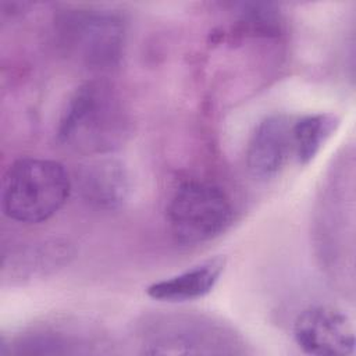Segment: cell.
<instances>
[{"mask_svg": "<svg viewBox=\"0 0 356 356\" xmlns=\"http://www.w3.org/2000/svg\"><path fill=\"white\" fill-rule=\"evenodd\" d=\"M167 221L174 238L184 245L213 241L228 229L234 209L227 193L203 181L182 182L167 204Z\"/></svg>", "mask_w": 356, "mask_h": 356, "instance_id": "cell-5", "label": "cell"}, {"mask_svg": "<svg viewBox=\"0 0 356 356\" xmlns=\"http://www.w3.org/2000/svg\"><path fill=\"white\" fill-rule=\"evenodd\" d=\"M132 113L118 89L104 79L79 85L58 118L56 139L60 146L85 156H106L129 139Z\"/></svg>", "mask_w": 356, "mask_h": 356, "instance_id": "cell-1", "label": "cell"}, {"mask_svg": "<svg viewBox=\"0 0 356 356\" xmlns=\"http://www.w3.org/2000/svg\"><path fill=\"white\" fill-rule=\"evenodd\" d=\"M299 349L314 356H348L355 352L352 320L331 306H310L302 310L292 325Z\"/></svg>", "mask_w": 356, "mask_h": 356, "instance_id": "cell-6", "label": "cell"}, {"mask_svg": "<svg viewBox=\"0 0 356 356\" xmlns=\"http://www.w3.org/2000/svg\"><path fill=\"white\" fill-rule=\"evenodd\" d=\"M71 257V246L60 239L19 245L3 254L1 278L4 284L10 285L31 282L63 268Z\"/></svg>", "mask_w": 356, "mask_h": 356, "instance_id": "cell-8", "label": "cell"}, {"mask_svg": "<svg viewBox=\"0 0 356 356\" xmlns=\"http://www.w3.org/2000/svg\"><path fill=\"white\" fill-rule=\"evenodd\" d=\"M147 355L242 353V341L227 324L204 314L167 313L146 317L140 327Z\"/></svg>", "mask_w": 356, "mask_h": 356, "instance_id": "cell-3", "label": "cell"}, {"mask_svg": "<svg viewBox=\"0 0 356 356\" xmlns=\"http://www.w3.org/2000/svg\"><path fill=\"white\" fill-rule=\"evenodd\" d=\"M76 179L82 199L102 210L120 209L131 192L128 170L115 159L102 157L82 165Z\"/></svg>", "mask_w": 356, "mask_h": 356, "instance_id": "cell-9", "label": "cell"}, {"mask_svg": "<svg viewBox=\"0 0 356 356\" xmlns=\"http://www.w3.org/2000/svg\"><path fill=\"white\" fill-rule=\"evenodd\" d=\"M293 118L286 114L264 117L253 129L246 146V167L257 179H271L292 156Z\"/></svg>", "mask_w": 356, "mask_h": 356, "instance_id": "cell-7", "label": "cell"}, {"mask_svg": "<svg viewBox=\"0 0 356 356\" xmlns=\"http://www.w3.org/2000/svg\"><path fill=\"white\" fill-rule=\"evenodd\" d=\"M56 35L67 54L89 70L118 65L125 47V24L108 10L75 8L56 17Z\"/></svg>", "mask_w": 356, "mask_h": 356, "instance_id": "cell-4", "label": "cell"}, {"mask_svg": "<svg viewBox=\"0 0 356 356\" xmlns=\"http://www.w3.org/2000/svg\"><path fill=\"white\" fill-rule=\"evenodd\" d=\"M72 181L65 167L50 159L22 157L4 174L1 209L22 224H39L53 217L68 200Z\"/></svg>", "mask_w": 356, "mask_h": 356, "instance_id": "cell-2", "label": "cell"}, {"mask_svg": "<svg viewBox=\"0 0 356 356\" xmlns=\"http://www.w3.org/2000/svg\"><path fill=\"white\" fill-rule=\"evenodd\" d=\"M86 342L75 332L51 325L33 327L3 339L1 353L7 355H76L89 353Z\"/></svg>", "mask_w": 356, "mask_h": 356, "instance_id": "cell-11", "label": "cell"}, {"mask_svg": "<svg viewBox=\"0 0 356 356\" xmlns=\"http://www.w3.org/2000/svg\"><path fill=\"white\" fill-rule=\"evenodd\" d=\"M227 260L216 256L197 263L185 271L156 281L146 288V295L159 302L182 303L209 295L220 281Z\"/></svg>", "mask_w": 356, "mask_h": 356, "instance_id": "cell-10", "label": "cell"}, {"mask_svg": "<svg viewBox=\"0 0 356 356\" xmlns=\"http://www.w3.org/2000/svg\"><path fill=\"white\" fill-rule=\"evenodd\" d=\"M341 118L334 113L307 114L293 120L292 156L300 165H307L334 135Z\"/></svg>", "mask_w": 356, "mask_h": 356, "instance_id": "cell-12", "label": "cell"}]
</instances>
